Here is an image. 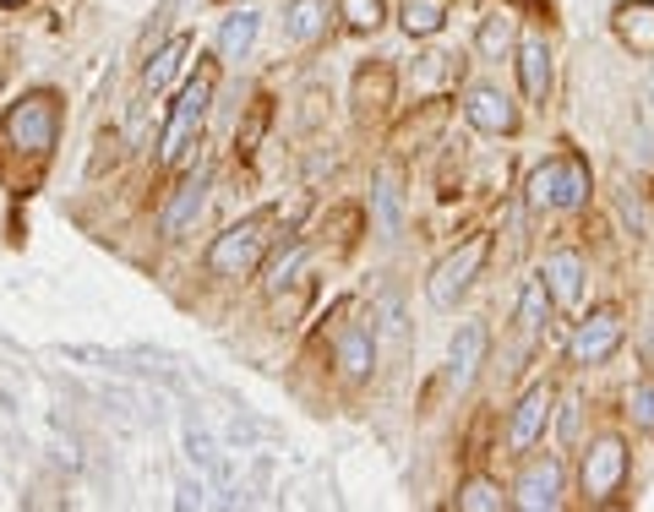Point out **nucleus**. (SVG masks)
<instances>
[{
	"label": "nucleus",
	"instance_id": "obj_33",
	"mask_svg": "<svg viewBox=\"0 0 654 512\" xmlns=\"http://www.w3.org/2000/svg\"><path fill=\"white\" fill-rule=\"evenodd\" d=\"M562 436H567V442L578 436V403H567V409H562Z\"/></svg>",
	"mask_w": 654,
	"mask_h": 512
},
{
	"label": "nucleus",
	"instance_id": "obj_17",
	"mask_svg": "<svg viewBox=\"0 0 654 512\" xmlns=\"http://www.w3.org/2000/svg\"><path fill=\"white\" fill-rule=\"evenodd\" d=\"M589 196V164L584 159H556L551 164V207H578Z\"/></svg>",
	"mask_w": 654,
	"mask_h": 512
},
{
	"label": "nucleus",
	"instance_id": "obj_34",
	"mask_svg": "<svg viewBox=\"0 0 654 512\" xmlns=\"http://www.w3.org/2000/svg\"><path fill=\"white\" fill-rule=\"evenodd\" d=\"M644 104H650L644 115H650V126H654V82H650V88H644Z\"/></svg>",
	"mask_w": 654,
	"mask_h": 512
},
{
	"label": "nucleus",
	"instance_id": "obj_19",
	"mask_svg": "<svg viewBox=\"0 0 654 512\" xmlns=\"http://www.w3.org/2000/svg\"><path fill=\"white\" fill-rule=\"evenodd\" d=\"M481 360H486V328L481 322H464L453 333V382H475Z\"/></svg>",
	"mask_w": 654,
	"mask_h": 512
},
{
	"label": "nucleus",
	"instance_id": "obj_11",
	"mask_svg": "<svg viewBox=\"0 0 654 512\" xmlns=\"http://www.w3.org/2000/svg\"><path fill=\"white\" fill-rule=\"evenodd\" d=\"M540 278H545V289H551L556 306H578V295H584V257L578 251H551L545 268H540Z\"/></svg>",
	"mask_w": 654,
	"mask_h": 512
},
{
	"label": "nucleus",
	"instance_id": "obj_13",
	"mask_svg": "<svg viewBox=\"0 0 654 512\" xmlns=\"http://www.w3.org/2000/svg\"><path fill=\"white\" fill-rule=\"evenodd\" d=\"M545 420H551V392H545V387L523 392V403H518V414H512V425H507V442H512L518 453H529V447L540 442Z\"/></svg>",
	"mask_w": 654,
	"mask_h": 512
},
{
	"label": "nucleus",
	"instance_id": "obj_21",
	"mask_svg": "<svg viewBox=\"0 0 654 512\" xmlns=\"http://www.w3.org/2000/svg\"><path fill=\"white\" fill-rule=\"evenodd\" d=\"M398 22H404V33H409V38H431V33H442L448 5H442V0H404Z\"/></svg>",
	"mask_w": 654,
	"mask_h": 512
},
{
	"label": "nucleus",
	"instance_id": "obj_31",
	"mask_svg": "<svg viewBox=\"0 0 654 512\" xmlns=\"http://www.w3.org/2000/svg\"><path fill=\"white\" fill-rule=\"evenodd\" d=\"M262 126H268V104H257V115L246 121V132L235 137V148H240V153H251V148H257V137H262Z\"/></svg>",
	"mask_w": 654,
	"mask_h": 512
},
{
	"label": "nucleus",
	"instance_id": "obj_6",
	"mask_svg": "<svg viewBox=\"0 0 654 512\" xmlns=\"http://www.w3.org/2000/svg\"><path fill=\"white\" fill-rule=\"evenodd\" d=\"M617 343H622V317H617V311H595V317L578 322V333L567 339V360H573V365H600V360L617 354Z\"/></svg>",
	"mask_w": 654,
	"mask_h": 512
},
{
	"label": "nucleus",
	"instance_id": "obj_16",
	"mask_svg": "<svg viewBox=\"0 0 654 512\" xmlns=\"http://www.w3.org/2000/svg\"><path fill=\"white\" fill-rule=\"evenodd\" d=\"M371 213H376V235H382V240H393V235H398V224H404V191H398V174H393V170L376 174Z\"/></svg>",
	"mask_w": 654,
	"mask_h": 512
},
{
	"label": "nucleus",
	"instance_id": "obj_36",
	"mask_svg": "<svg viewBox=\"0 0 654 512\" xmlns=\"http://www.w3.org/2000/svg\"><path fill=\"white\" fill-rule=\"evenodd\" d=\"M512 5H534V0H512Z\"/></svg>",
	"mask_w": 654,
	"mask_h": 512
},
{
	"label": "nucleus",
	"instance_id": "obj_32",
	"mask_svg": "<svg viewBox=\"0 0 654 512\" xmlns=\"http://www.w3.org/2000/svg\"><path fill=\"white\" fill-rule=\"evenodd\" d=\"M382 333H387V339H404V311H398V300H393V295L382 300Z\"/></svg>",
	"mask_w": 654,
	"mask_h": 512
},
{
	"label": "nucleus",
	"instance_id": "obj_3",
	"mask_svg": "<svg viewBox=\"0 0 654 512\" xmlns=\"http://www.w3.org/2000/svg\"><path fill=\"white\" fill-rule=\"evenodd\" d=\"M268 251V218H246V224H229L213 246H207V273L213 278H246Z\"/></svg>",
	"mask_w": 654,
	"mask_h": 512
},
{
	"label": "nucleus",
	"instance_id": "obj_2",
	"mask_svg": "<svg viewBox=\"0 0 654 512\" xmlns=\"http://www.w3.org/2000/svg\"><path fill=\"white\" fill-rule=\"evenodd\" d=\"M55 132H60V104L55 93H27L22 104H11L5 115V143L27 159H44L55 148Z\"/></svg>",
	"mask_w": 654,
	"mask_h": 512
},
{
	"label": "nucleus",
	"instance_id": "obj_9",
	"mask_svg": "<svg viewBox=\"0 0 654 512\" xmlns=\"http://www.w3.org/2000/svg\"><path fill=\"white\" fill-rule=\"evenodd\" d=\"M518 508L529 512H551L562 508V464L556 458H534L518 480Z\"/></svg>",
	"mask_w": 654,
	"mask_h": 512
},
{
	"label": "nucleus",
	"instance_id": "obj_29",
	"mask_svg": "<svg viewBox=\"0 0 654 512\" xmlns=\"http://www.w3.org/2000/svg\"><path fill=\"white\" fill-rule=\"evenodd\" d=\"M523 202H529L534 213H545V207H551V164H540V170L529 174V185H523Z\"/></svg>",
	"mask_w": 654,
	"mask_h": 512
},
{
	"label": "nucleus",
	"instance_id": "obj_14",
	"mask_svg": "<svg viewBox=\"0 0 654 512\" xmlns=\"http://www.w3.org/2000/svg\"><path fill=\"white\" fill-rule=\"evenodd\" d=\"M393 104V66L387 60H371L354 71V110L360 115H382Z\"/></svg>",
	"mask_w": 654,
	"mask_h": 512
},
{
	"label": "nucleus",
	"instance_id": "obj_23",
	"mask_svg": "<svg viewBox=\"0 0 654 512\" xmlns=\"http://www.w3.org/2000/svg\"><path fill=\"white\" fill-rule=\"evenodd\" d=\"M545 317H551V289H545V278H529L523 284V300H518V328L523 333H540Z\"/></svg>",
	"mask_w": 654,
	"mask_h": 512
},
{
	"label": "nucleus",
	"instance_id": "obj_4",
	"mask_svg": "<svg viewBox=\"0 0 654 512\" xmlns=\"http://www.w3.org/2000/svg\"><path fill=\"white\" fill-rule=\"evenodd\" d=\"M486 257H490V240L486 235H475V240H464L459 251H448L437 268H431V284H426V295H431V306H459V295L475 284V273L486 268Z\"/></svg>",
	"mask_w": 654,
	"mask_h": 512
},
{
	"label": "nucleus",
	"instance_id": "obj_30",
	"mask_svg": "<svg viewBox=\"0 0 654 512\" xmlns=\"http://www.w3.org/2000/svg\"><path fill=\"white\" fill-rule=\"evenodd\" d=\"M628 403H633V420H639L644 431H654V387H650V382H639Z\"/></svg>",
	"mask_w": 654,
	"mask_h": 512
},
{
	"label": "nucleus",
	"instance_id": "obj_28",
	"mask_svg": "<svg viewBox=\"0 0 654 512\" xmlns=\"http://www.w3.org/2000/svg\"><path fill=\"white\" fill-rule=\"evenodd\" d=\"M185 458H191L196 469H218V453H213V436H207L202 425H185Z\"/></svg>",
	"mask_w": 654,
	"mask_h": 512
},
{
	"label": "nucleus",
	"instance_id": "obj_7",
	"mask_svg": "<svg viewBox=\"0 0 654 512\" xmlns=\"http://www.w3.org/2000/svg\"><path fill=\"white\" fill-rule=\"evenodd\" d=\"M207 180H213L207 170L185 174V180H180V191L169 196V207H164V218H159V229L169 235V240H180V235L202 218V207H207Z\"/></svg>",
	"mask_w": 654,
	"mask_h": 512
},
{
	"label": "nucleus",
	"instance_id": "obj_35",
	"mask_svg": "<svg viewBox=\"0 0 654 512\" xmlns=\"http://www.w3.org/2000/svg\"><path fill=\"white\" fill-rule=\"evenodd\" d=\"M0 5H22V0H0Z\"/></svg>",
	"mask_w": 654,
	"mask_h": 512
},
{
	"label": "nucleus",
	"instance_id": "obj_25",
	"mask_svg": "<svg viewBox=\"0 0 654 512\" xmlns=\"http://www.w3.org/2000/svg\"><path fill=\"white\" fill-rule=\"evenodd\" d=\"M338 16H343L354 33H376L382 16H387V5H382V0H338Z\"/></svg>",
	"mask_w": 654,
	"mask_h": 512
},
{
	"label": "nucleus",
	"instance_id": "obj_8",
	"mask_svg": "<svg viewBox=\"0 0 654 512\" xmlns=\"http://www.w3.org/2000/svg\"><path fill=\"white\" fill-rule=\"evenodd\" d=\"M464 115H470V126H475V132H490V137L518 132V110H512V99H507L501 88H470Z\"/></svg>",
	"mask_w": 654,
	"mask_h": 512
},
{
	"label": "nucleus",
	"instance_id": "obj_12",
	"mask_svg": "<svg viewBox=\"0 0 654 512\" xmlns=\"http://www.w3.org/2000/svg\"><path fill=\"white\" fill-rule=\"evenodd\" d=\"M617 38L633 49V55H654V0H622L617 16H611Z\"/></svg>",
	"mask_w": 654,
	"mask_h": 512
},
{
	"label": "nucleus",
	"instance_id": "obj_18",
	"mask_svg": "<svg viewBox=\"0 0 654 512\" xmlns=\"http://www.w3.org/2000/svg\"><path fill=\"white\" fill-rule=\"evenodd\" d=\"M332 349H338V365H343V376H354V382H360V376H371V365H376V343H371V333H365V328H343Z\"/></svg>",
	"mask_w": 654,
	"mask_h": 512
},
{
	"label": "nucleus",
	"instance_id": "obj_20",
	"mask_svg": "<svg viewBox=\"0 0 654 512\" xmlns=\"http://www.w3.org/2000/svg\"><path fill=\"white\" fill-rule=\"evenodd\" d=\"M290 38L295 44L327 38V0H290Z\"/></svg>",
	"mask_w": 654,
	"mask_h": 512
},
{
	"label": "nucleus",
	"instance_id": "obj_15",
	"mask_svg": "<svg viewBox=\"0 0 654 512\" xmlns=\"http://www.w3.org/2000/svg\"><path fill=\"white\" fill-rule=\"evenodd\" d=\"M185 55H191V38L185 33H174V38H164L159 49H154V60L143 66V88L148 93H164L174 77H180V66H185Z\"/></svg>",
	"mask_w": 654,
	"mask_h": 512
},
{
	"label": "nucleus",
	"instance_id": "obj_1",
	"mask_svg": "<svg viewBox=\"0 0 654 512\" xmlns=\"http://www.w3.org/2000/svg\"><path fill=\"white\" fill-rule=\"evenodd\" d=\"M207 104H213V71H196L180 99L169 104V121L159 132V164H180L196 143H202V126H207Z\"/></svg>",
	"mask_w": 654,
	"mask_h": 512
},
{
	"label": "nucleus",
	"instance_id": "obj_10",
	"mask_svg": "<svg viewBox=\"0 0 654 512\" xmlns=\"http://www.w3.org/2000/svg\"><path fill=\"white\" fill-rule=\"evenodd\" d=\"M518 82H523V93H529L534 104H545V99H551L556 71H551V49H545V38H534V33L518 44Z\"/></svg>",
	"mask_w": 654,
	"mask_h": 512
},
{
	"label": "nucleus",
	"instance_id": "obj_27",
	"mask_svg": "<svg viewBox=\"0 0 654 512\" xmlns=\"http://www.w3.org/2000/svg\"><path fill=\"white\" fill-rule=\"evenodd\" d=\"M301 262H306V246L295 240L290 251H279V257L268 262V289H284V284L295 278V268H301Z\"/></svg>",
	"mask_w": 654,
	"mask_h": 512
},
{
	"label": "nucleus",
	"instance_id": "obj_5",
	"mask_svg": "<svg viewBox=\"0 0 654 512\" xmlns=\"http://www.w3.org/2000/svg\"><path fill=\"white\" fill-rule=\"evenodd\" d=\"M578 480H584V497H589V502H611V497L628 486V447H622V436H600V442L584 453Z\"/></svg>",
	"mask_w": 654,
	"mask_h": 512
},
{
	"label": "nucleus",
	"instance_id": "obj_26",
	"mask_svg": "<svg viewBox=\"0 0 654 512\" xmlns=\"http://www.w3.org/2000/svg\"><path fill=\"white\" fill-rule=\"evenodd\" d=\"M507 49H512V22H507V16H486V27H481V55L501 60Z\"/></svg>",
	"mask_w": 654,
	"mask_h": 512
},
{
	"label": "nucleus",
	"instance_id": "obj_22",
	"mask_svg": "<svg viewBox=\"0 0 654 512\" xmlns=\"http://www.w3.org/2000/svg\"><path fill=\"white\" fill-rule=\"evenodd\" d=\"M257 27H262L257 11H235V16L224 22V33H218V55H224V60H240V55L257 44Z\"/></svg>",
	"mask_w": 654,
	"mask_h": 512
},
{
	"label": "nucleus",
	"instance_id": "obj_24",
	"mask_svg": "<svg viewBox=\"0 0 654 512\" xmlns=\"http://www.w3.org/2000/svg\"><path fill=\"white\" fill-rule=\"evenodd\" d=\"M501 502H507V497H501L496 480H481V475H475V480L459 486V508L464 512H501Z\"/></svg>",
	"mask_w": 654,
	"mask_h": 512
}]
</instances>
